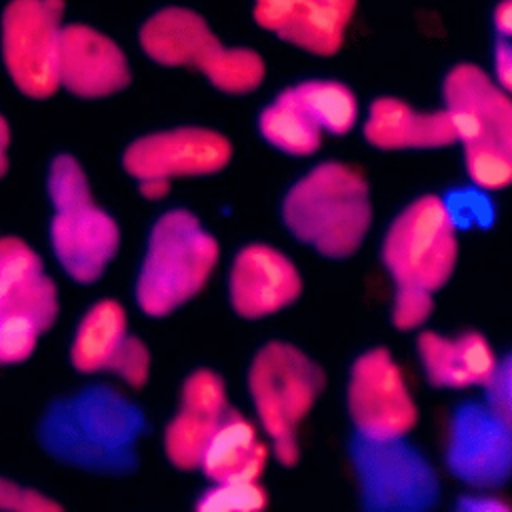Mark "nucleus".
Wrapping results in <instances>:
<instances>
[{
	"mask_svg": "<svg viewBox=\"0 0 512 512\" xmlns=\"http://www.w3.org/2000/svg\"><path fill=\"white\" fill-rule=\"evenodd\" d=\"M416 348L422 370L436 388H488L500 366L492 346L478 332H464L456 338L422 332Z\"/></svg>",
	"mask_w": 512,
	"mask_h": 512,
	"instance_id": "f3484780",
	"label": "nucleus"
},
{
	"mask_svg": "<svg viewBox=\"0 0 512 512\" xmlns=\"http://www.w3.org/2000/svg\"><path fill=\"white\" fill-rule=\"evenodd\" d=\"M222 416L180 406L164 434V450L168 460L180 470L200 468L208 440Z\"/></svg>",
	"mask_w": 512,
	"mask_h": 512,
	"instance_id": "b1692460",
	"label": "nucleus"
},
{
	"mask_svg": "<svg viewBox=\"0 0 512 512\" xmlns=\"http://www.w3.org/2000/svg\"><path fill=\"white\" fill-rule=\"evenodd\" d=\"M44 274L40 256L20 238H0V304L12 300Z\"/></svg>",
	"mask_w": 512,
	"mask_h": 512,
	"instance_id": "393cba45",
	"label": "nucleus"
},
{
	"mask_svg": "<svg viewBox=\"0 0 512 512\" xmlns=\"http://www.w3.org/2000/svg\"><path fill=\"white\" fill-rule=\"evenodd\" d=\"M218 254L216 238L192 212L176 208L162 214L150 230L136 282L140 310L160 318L186 304L208 282Z\"/></svg>",
	"mask_w": 512,
	"mask_h": 512,
	"instance_id": "7ed1b4c3",
	"label": "nucleus"
},
{
	"mask_svg": "<svg viewBox=\"0 0 512 512\" xmlns=\"http://www.w3.org/2000/svg\"><path fill=\"white\" fill-rule=\"evenodd\" d=\"M358 0H254L258 28L314 56L336 54L356 14Z\"/></svg>",
	"mask_w": 512,
	"mask_h": 512,
	"instance_id": "ddd939ff",
	"label": "nucleus"
},
{
	"mask_svg": "<svg viewBox=\"0 0 512 512\" xmlns=\"http://www.w3.org/2000/svg\"><path fill=\"white\" fill-rule=\"evenodd\" d=\"M444 110L462 146H486L512 156V94L476 64L450 68L442 82Z\"/></svg>",
	"mask_w": 512,
	"mask_h": 512,
	"instance_id": "9b49d317",
	"label": "nucleus"
},
{
	"mask_svg": "<svg viewBox=\"0 0 512 512\" xmlns=\"http://www.w3.org/2000/svg\"><path fill=\"white\" fill-rule=\"evenodd\" d=\"M432 294L434 292L426 288L396 286L392 304V324L400 330H414L422 326L432 314Z\"/></svg>",
	"mask_w": 512,
	"mask_h": 512,
	"instance_id": "7c9ffc66",
	"label": "nucleus"
},
{
	"mask_svg": "<svg viewBox=\"0 0 512 512\" xmlns=\"http://www.w3.org/2000/svg\"><path fill=\"white\" fill-rule=\"evenodd\" d=\"M48 196L56 212L94 202L88 178L76 158L60 154L52 160L48 170Z\"/></svg>",
	"mask_w": 512,
	"mask_h": 512,
	"instance_id": "bb28decb",
	"label": "nucleus"
},
{
	"mask_svg": "<svg viewBox=\"0 0 512 512\" xmlns=\"http://www.w3.org/2000/svg\"><path fill=\"white\" fill-rule=\"evenodd\" d=\"M138 182H140V194L148 200H160L170 190V180H164V178H144Z\"/></svg>",
	"mask_w": 512,
	"mask_h": 512,
	"instance_id": "4c0bfd02",
	"label": "nucleus"
},
{
	"mask_svg": "<svg viewBox=\"0 0 512 512\" xmlns=\"http://www.w3.org/2000/svg\"><path fill=\"white\" fill-rule=\"evenodd\" d=\"M352 468L362 506L370 512H422L436 506L440 480L426 456L406 436H354Z\"/></svg>",
	"mask_w": 512,
	"mask_h": 512,
	"instance_id": "0eeeda50",
	"label": "nucleus"
},
{
	"mask_svg": "<svg viewBox=\"0 0 512 512\" xmlns=\"http://www.w3.org/2000/svg\"><path fill=\"white\" fill-rule=\"evenodd\" d=\"M8 144H10V128H8V122L0 116V178L8 170V156H6Z\"/></svg>",
	"mask_w": 512,
	"mask_h": 512,
	"instance_id": "58836bf2",
	"label": "nucleus"
},
{
	"mask_svg": "<svg viewBox=\"0 0 512 512\" xmlns=\"http://www.w3.org/2000/svg\"><path fill=\"white\" fill-rule=\"evenodd\" d=\"M62 16V0H12L2 14L4 64L28 98L42 100L60 88Z\"/></svg>",
	"mask_w": 512,
	"mask_h": 512,
	"instance_id": "6e6552de",
	"label": "nucleus"
},
{
	"mask_svg": "<svg viewBox=\"0 0 512 512\" xmlns=\"http://www.w3.org/2000/svg\"><path fill=\"white\" fill-rule=\"evenodd\" d=\"M446 466L464 484L490 490L512 478V420L494 406L470 400L452 412Z\"/></svg>",
	"mask_w": 512,
	"mask_h": 512,
	"instance_id": "1a4fd4ad",
	"label": "nucleus"
},
{
	"mask_svg": "<svg viewBox=\"0 0 512 512\" xmlns=\"http://www.w3.org/2000/svg\"><path fill=\"white\" fill-rule=\"evenodd\" d=\"M300 108L322 134H348L358 120V102L352 90L336 80H306L280 92Z\"/></svg>",
	"mask_w": 512,
	"mask_h": 512,
	"instance_id": "4be33fe9",
	"label": "nucleus"
},
{
	"mask_svg": "<svg viewBox=\"0 0 512 512\" xmlns=\"http://www.w3.org/2000/svg\"><path fill=\"white\" fill-rule=\"evenodd\" d=\"M58 78L80 98H104L128 86L130 66L114 40L86 24H70L60 38Z\"/></svg>",
	"mask_w": 512,
	"mask_h": 512,
	"instance_id": "2eb2a0df",
	"label": "nucleus"
},
{
	"mask_svg": "<svg viewBox=\"0 0 512 512\" xmlns=\"http://www.w3.org/2000/svg\"><path fill=\"white\" fill-rule=\"evenodd\" d=\"M268 494L260 480H228L214 482L212 488L200 494L196 510L200 512H252L264 508Z\"/></svg>",
	"mask_w": 512,
	"mask_h": 512,
	"instance_id": "a878e982",
	"label": "nucleus"
},
{
	"mask_svg": "<svg viewBox=\"0 0 512 512\" xmlns=\"http://www.w3.org/2000/svg\"><path fill=\"white\" fill-rule=\"evenodd\" d=\"M52 250L60 266L80 284L102 276L116 256L120 232L116 220L94 202L58 210L50 224Z\"/></svg>",
	"mask_w": 512,
	"mask_h": 512,
	"instance_id": "dca6fc26",
	"label": "nucleus"
},
{
	"mask_svg": "<svg viewBox=\"0 0 512 512\" xmlns=\"http://www.w3.org/2000/svg\"><path fill=\"white\" fill-rule=\"evenodd\" d=\"M144 412L120 390L94 384L52 402L38 426L44 450L56 460L104 474L136 468Z\"/></svg>",
	"mask_w": 512,
	"mask_h": 512,
	"instance_id": "f257e3e1",
	"label": "nucleus"
},
{
	"mask_svg": "<svg viewBox=\"0 0 512 512\" xmlns=\"http://www.w3.org/2000/svg\"><path fill=\"white\" fill-rule=\"evenodd\" d=\"M324 388V372L300 348L286 342L262 346L248 370L256 416L284 466L298 462V428Z\"/></svg>",
	"mask_w": 512,
	"mask_h": 512,
	"instance_id": "39448f33",
	"label": "nucleus"
},
{
	"mask_svg": "<svg viewBox=\"0 0 512 512\" xmlns=\"http://www.w3.org/2000/svg\"><path fill=\"white\" fill-rule=\"evenodd\" d=\"M108 370L118 374L124 382H128L134 388H140L148 380L150 370V354L142 340L136 336H128L122 340L118 350L114 352Z\"/></svg>",
	"mask_w": 512,
	"mask_h": 512,
	"instance_id": "2f4dec72",
	"label": "nucleus"
},
{
	"mask_svg": "<svg viewBox=\"0 0 512 512\" xmlns=\"http://www.w3.org/2000/svg\"><path fill=\"white\" fill-rule=\"evenodd\" d=\"M482 188H460L452 190L446 198H442L450 220L458 228H470L480 226L486 228L492 222L494 208L490 198L484 194Z\"/></svg>",
	"mask_w": 512,
	"mask_h": 512,
	"instance_id": "c756f323",
	"label": "nucleus"
},
{
	"mask_svg": "<svg viewBox=\"0 0 512 512\" xmlns=\"http://www.w3.org/2000/svg\"><path fill=\"white\" fill-rule=\"evenodd\" d=\"M362 132L380 150H430L456 142L444 108L422 112L394 96H382L370 104Z\"/></svg>",
	"mask_w": 512,
	"mask_h": 512,
	"instance_id": "a211bd4d",
	"label": "nucleus"
},
{
	"mask_svg": "<svg viewBox=\"0 0 512 512\" xmlns=\"http://www.w3.org/2000/svg\"><path fill=\"white\" fill-rule=\"evenodd\" d=\"M182 406L222 416L230 408L222 378L206 368L192 372L182 386Z\"/></svg>",
	"mask_w": 512,
	"mask_h": 512,
	"instance_id": "c85d7f7f",
	"label": "nucleus"
},
{
	"mask_svg": "<svg viewBox=\"0 0 512 512\" xmlns=\"http://www.w3.org/2000/svg\"><path fill=\"white\" fill-rule=\"evenodd\" d=\"M258 128L264 140L292 156L314 154L322 142L320 128L280 94L262 110Z\"/></svg>",
	"mask_w": 512,
	"mask_h": 512,
	"instance_id": "5701e85b",
	"label": "nucleus"
},
{
	"mask_svg": "<svg viewBox=\"0 0 512 512\" xmlns=\"http://www.w3.org/2000/svg\"><path fill=\"white\" fill-rule=\"evenodd\" d=\"M140 46L162 66L200 70L226 94L254 92L266 76V64L256 50L224 46L198 12L182 6L150 16L140 30Z\"/></svg>",
	"mask_w": 512,
	"mask_h": 512,
	"instance_id": "20e7f679",
	"label": "nucleus"
},
{
	"mask_svg": "<svg viewBox=\"0 0 512 512\" xmlns=\"http://www.w3.org/2000/svg\"><path fill=\"white\" fill-rule=\"evenodd\" d=\"M492 62H494V82L512 94V40L500 38L494 44L492 52Z\"/></svg>",
	"mask_w": 512,
	"mask_h": 512,
	"instance_id": "f704fd0d",
	"label": "nucleus"
},
{
	"mask_svg": "<svg viewBox=\"0 0 512 512\" xmlns=\"http://www.w3.org/2000/svg\"><path fill=\"white\" fill-rule=\"evenodd\" d=\"M348 412L358 436H406L418 410L396 360L384 348H372L356 358L348 380Z\"/></svg>",
	"mask_w": 512,
	"mask_h": 512,
	"instance_id": "9d476101",
	"label": "nucleus"
},
{
	"mask_svg": "<svg viewBox=\"0 0 512 512\" xmlns=\"http://www.w3.org/2000/svg\"><path fill=\"white\" fill-rule=\"evenodd\" d=\"M232 156L230 142L208 128H176L138 138L124 152V168L136 180L206 176Z\"/></svg>",
	"mask_w": 512,
	"mask_h": 512,
	"instance_id": "f8f14e48",
	"label": "nucleus"
},
{
	"mask_svg": "<svg viewBox=\"0 0 512 512\" xmlns=\"http://www.w3.org/2000/svg\"><path fill=\"white\" fill-rule=\"evenodd\" d=\"M492 22L500 38L512 40V0H500L492 12Z\"/></svg>",
	"mask_w": 512,
	"mask_h": 512,
	"instance_id": "e433bc0d",
	"label": "nucleus"
},
{
	"mask_svg": "<svg viewBox=\"0 0 512 512\" xmlns=\"http://www.w3.org/2000/svg\"><path fill=\"white\" fill-rule=\"evenodd\" d=\"M302 290L298 268L286 254L266 244L242 248L230 270V302L248 320L276 314Z\"/></svg>",
	"mask_w": 512,
	"mask_h": 512,
	"instance_id": "4468645a",
	"label": "nucleus"
},
{
	"mask_svg": "<svg viewBox=\"0 0 512 512\" xmlns=\"http://www.w3.org/2000/svg\"><path fill=\"white\" fill-rule=\"evenodd\" d=\"M486 390L488 400L512 420V354L498 366L496 378Z\"/></svg>",
	"mask_w": 512,
	"mask_h": 512,
	"instance_id": "72a5a7b5",
	"label": "nucleus"
},
{
	"mask_svg": "<svg viewBox=\"0 0 512 512\" xmlns=\"http://www.w3.org/2000/svg\"><path fill=\"white\" fill-rule=\"evenodd\" d=\"M458 508L462 512H510L512 504L494 494H474V496H464L458 502Z\"/></svg>",
	"mask_w": 512,
	"mask_h": 512,
	"instance_id": "c9c22d12",
	"label": "nucleus"
},
{
	"mask_svg": "<svg viewBox=\"0 0 512 512\" xmlns=\"http://www.w3.org/2000/svg\"><path fill=\"white\" fill-rule=\"evenodd\" d=\"M0 510L10 512H60L62 506L48 496L22 488L6 478H0Z\"/></svg>",
	"mask_w": 512,
	"mask_h": 512,
	"instance_id": "473e14b6",
	"label": "nucleus"
},
{
	"mask_svg": "<svg viewBox=\"0 0 512 512\" xmlns=\"http://www.w3.org/2000/svg\"><path fill=\"white\" fill-rule=\"evenodd\" d=\"M270 448L258 438L254 424L234 408H228L216 424L204 450L200 470L212 482L260 480Z\"/></svg>",
	"mask_w": 512,
	"mask_h": 512,
	"instance_id": "6ab92c4d",
	"label": "nucleus"
},
{
	"mask_svg": "<svg viewBox=\"0 0 512 512\" xmlns=\"http://www.w3.org/2000/svg\"><path fill=\"white\" fill-rule=\"evenodd\" d=\"M464 166L474 182L482 190H498L512 184V156L486 146H462Z\"/></svg>",
	"mask_w": 512,
	"mask_h": 512,
	"instance_id": "cd10ccee",
	"label": "nucleus"
},
{
	"mask_svg": "<svg viewBox=\"0 0 512 512\" xmlns=\"http://www.w3.org/2000/svg\"><path fill=\"white\" fill-rule=\"evenodd\" d=\"M126 330V314L116 300L96 302L76 330L70 352L74 368L84 374L108 370L114 352L128 334Z\"/></svg>",
	"mask_w": 512,
	"mask_h": 512,
	"instance_id": "412c9836",
	"label": "nucleus"
},
{
	"mask_svg": "<svg viewBox=\"0 0 512 512\" xmlns=\"http://www.w3.org/2000/svg\"><path fill=\"white\" fill-rule=\"evenodd\" d=\"M58 316V292L44 274L12 300L0 304V364H18L32 356L38 336Z\"/></svg>",
	"mask_w": 512,
	"mask_h": 512,
	"instance_id": "aec40b11",
	"label": "nucleus"
},
{
	"mask_svg": "<svg viewBox=\"0 0 512 512\" xmlns=\"http://www.w3.org/2000/svg\"><path fill=\"white\" fill-rule=\"evenodd\" d=\"M382 260L396 286L436 292L454 272L458 260L456 226L440 196H420L390 224Z\"/></svg>",
	"mask_w": 512,
	"mask_h": 512,
	"instance_id": "423d86ee",
	"label": "nucleus"
},
{
	"mask_svg": "<svg viewBox=\"0 0 512 512\" xmlns=\"http://www.w3.org/2000/svg\"><path fill=\"white\" fill-rule=\"evenodd\" d=\"M282 220L292 236L324 258L352 256L372 222L362 172L344 162L314 166L286 192Z\"/></svg>",
	"mask_w": 512,
	"mask_h": 512,
	"instance_id": "f03ea898",
	"label": "nucleus"
}]
</instances>
